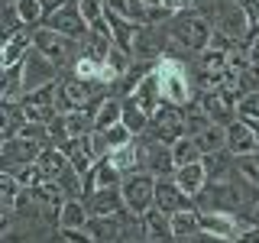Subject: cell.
<instances>
[{"instance_id":"6da1fadb","label":"cell","mask_w":259,"mask_h":243,"mask_svg":"<svg viewBox=\"0 0 259 243\" xmlns=\"http://www.w3.org/2000/svg\"><path fill=\"white\" fill-rule=\"evenodd\" d=\"M168 32H172V43L182 49V52L201 55V52H207V46H210L214 23L198 10H182L168 20Z\"/></svg>"},{"instance_id":"7a4b0ae2","label":"cell","mask_w":259,"mask_h":243,"mask_svg":"<svg viewBox=\"0 0 259 243\" xmlns=\"http://www.w3.org/2000/svg\"><path fill=\"white\" fill-rule=\"evenodd\" d=\"M156 78L162 85V104H172V107H188L198 94V88L191 85L188 71L178 59H159L156 62Z\"/></svg>"},{"instance_id":"3957f363","label":"cell","mask_w":259,"mask_h":243,"mask_svg":"<svg viewBox=\"0 0 259 243\" xmlns=\"http://www.w3.org/2000/svg\"><path fill=\"white\" fill-rule=\"evenodd\" d=\"M32 49H36L39 55H46V59L62 71H71V65L81 59V43L62 36V32H52L49 26L32 29Z\"/></svg>"},{"instance_id":"277c9868","label":"cell","mask_w":259,"mask_h":243,"mask_svg":"<svg viewBox=\"0 0 259 243\" xmlns=\"http://www.w3.org/2000/svg\"><path fill=\"white\" fill-rule=\"evenodd\" d=\"M156 182L159 178L149 175V172H133V175L123 178L120 191H123V201H126V208L133 211V214L143 217L146 211L156 205Z\"/></svg>"},{"instance_id":"5b68a950","label":"cell","mask_w":259,"mask_h":243,"mask_svg":"<svg viewBox=\"0 0 259 243\" xmlns=\"http://www.w3.org/2000/svg\"><path fill=\"white\" fill-rule=\"evenodd\" d=\"M143 136H152V140L168 143V146H175L178 140H185V117H182V107L162 104V107L152 113L149 130H146Z\"/></svg>"},{"instance_id":"8992f818","label":"cell","mask_w":259,"mask_h":243,"mask_svg":"<svg viewBox=\"0 0 259 243\" xmlns=\"http://www.w3.org/2000/svg\"><path fill=\"white\" fill-rule=\"evenodd\" d=\"M198 221H201V233H210V237L227 240V243H237L243 233L249 230V224L243 221L240 214H221V211H198Z\"/></svg>"},{"instance_id":"52a82bcc","label":"cell","mask_w":259,"mask_h":243,"mask_svg":"<svg viewBox=\"0 0 259 243\" xmlns=\"http://www.w3.org/2000/svg\"><path fill=\"white\" fill-rule=\"evenodd\" d=\"M42 149H46V143L23 140V136H16L10 143H0V172H13L20 166H36Z\"/></svg>"},{"instance_id":"ba28073f","label":"cell","mask_w":259,"mask_h":243,"mask_svg":"<svg viewBox=\"0 0 259 243\" xmlns=\"http://www.w3.org/2000/svg\"><path fill=\"white\" fill-rule=\"evenodd\" d=\"M143 140V169L156 178H175L178 166H175V156H172V146L168 143H159L152 136H140Z\"/></svg>"},{"instance_id":"9c48e42d","label":"cell","mask_w":259,"mask_h":243,"mask_svg":"<svg viewBox=\"0 0 259 243\" xmlns=\"http://www.w3.org/2000/svg\"><path fill=\"white\" fill-rule=\"evenodd\" d=\"M194 97H198V101H201V107L207 110L210 124L230 127L233 120H237V94H233V91L214 88V91H198Z\"/></svg>"},{"instance_id":"30bf717a","label":"cell","mask_w":259,"mask_h":243,"mask_svg":"<svg viewBox=\"0 0 259 243\" xmlns=\"http://www.w3.org/2000/svg\"><path fill=\"white\" fill-rule=\"evenodd\" d=\"M42 26H49L52 32H62V36H68V39H75V43H81V39L88 36V20H84V13H81L78 0H71L68 7H62V10H55V13H49Z\"/></svg>"},{"instance_id":"8fae6325","label":"cell","mask_w":259,"mask_h":243,"mask_svg":"<svg viewBox=\"0 0 259 243\" xmlns=\"http://www.w3.org/2000/svg\"><path fill=\"white\" fill-rule=\"evenodd\" d=\"M152 208H159L162 214H178V211H198V201L178 188L175 178H159L156 182V205Z\"/></svg>"},{"instance_id":"7c38bea8","label":"cell","mask_w":259,"mask_h":243,"mask_svg":"<svg viewBox=\"0 0 259 243\" xmlns=\"http://www.w3.org/2000/svg\"><path fill=\"white\" fill-rule=\"evenodd\" d=\"M123 178L126 175L120 172L110 159H97L94 169L84 175V198H88V194H94V191H101V188H120V185H123Z\"/></svg>"},{"instance_id":"4fadbf2b","label":"cell","mask_w":259,"mask_h":243,"mask_svg":"<svg viewBox=\"0 0 259 243\" xmlns=\"http://www.w3.org/2000/svg\"><path fill=\"white\" fill-rule=\"evenodd\" d=\"M84 205H88V211H91V217H113V214H123V211H130L120 188H101V191L88 194Z\"/></svg>"},{"instance_id":"5bb4252c","label":"cell","mask_w":259,"mask_h":243,"mask_svg":"<svg viewBox=\"0 0 259 243\" xmlns=\"http://www.w3.org/2000/svg\"><path fill=\"white\" fill-rule=\"evenodd\" d=\"M62 152L68 156V166L78 169L81 175H88L97 162V152H94V133L91 136H78V140H68L62 146Z\"/></svg>"},{"instance_id":"9a60e30c","label":"cell","mask_w":259,"mask_h":243,"mask_svg":"<svg viewBox=\"0 0 259 243\" xmlns=\"http://www.w3.org/2000/svg\"><path fill=\"white\" fill-rule=\"evenodd\" d=\"M32 52V29H23L16 36L4 39L0 43V68H13V65H23V59Z\"/></svg>"},{"instance_id":"2e32d148","label":"cell","mask_w":259,"mask_h":243,"mask_svg":"<svg viewBox=\"0 0 259 243\" xmlns=\"http://www.w3.org/2000/svg\"><path fill=\"white\" fill-rule=\"evenodd\" d=\"M227 149H230L233 156H249V152H259L256 133H253V127H249L246 120L237 117L230 127H227Z\"/></svg>"},{"instance_id":"e0dca14e","label":"cell","mask_w":259,"mask_h":243,"mask_svg":"<svg viewBox=\"0 0 259 243\" xmlns=\"http://www.w3.org/2000/svg\"><path fill=\"white\" fill-rule=\"evenodd\" d=\"M143 237L152 240V243H175V233H172V217L162 214L159 208H149L143 214Z\"/></svg>"},{"instance_id":"ac0fdd59","label":"cell","mask_w":259,"mask_h":243,"mask_svg":"<svg viewBox=\"0 0 259 243\" xmlns=\"http://www.w3.org/2000/svg\"><path fill=\"white\" fill-rule=\"evenodd\" d=\"M207 169V182H230L237 175V156L230 149H221V152H210V156L201 159Z\"/></svg>"},{"instance_id":"d6986e66","label":"cell","mask_w":259,"mask_h":243,"mask_svg":"<svg viewBox=\"0 0 259 243\" xmlns=\"http://www.w3.org/2000/svg\"><path fill=\"white\" fill-rule=\"evenodd\" d=\"M113 166L120 169L123 175H133V172H146L143 169V140L136 136L130 146H120V149H113L110 156H107Z\"/></svg>"},{"instance_id":"ffe728a7","label":"cell","mask_w":259,"mask_h":243,"mask_svg":"<svg viewBox=\"0 0 259 243\" xmlns=\"http://www.w3.org/2000/svg\"><path fill=\"white\" fill-rule=\"evenodd\" d=\"M120 120H123V101L113 97V94H107L94 107V133H107V130L117 127Z\"/></svg>"},{"instance_id":"44dd1931","label":"cell","mask_w":259,"mask_h":243,"mask_svg":"<svg viewBox=\"0 0 259 243\" xmlns=\"http://www.w3.org/2000/svg\"><path fill=\"white\" fill-rule=\"evenodd\" d=\"M175 182H178V188H182L185 194L198 198V194L204 191V185H207V169H204V162H191V166H182V169L175 172Z\"/></svg>"},{"instance_id":"7402d4cb","label":"cell","mask_w":259,"mask_h":243,"mask_svg":"<svg viewBox=\"0 0 259 243\" xmlns=\"http://www.w3.org/2000/svg\"><path fill=\"white\" fill-rule=\"evenodd\" d=\"M130 97H133V101H136V104H140V107H143V110L152 117V113H156V110L162 107V85H159L156 71H152V75L146 78V81H143V85L136 88V91L130 94Z\"/></svg>"},{"instance_id":"603a6c76","label":"cell","mask_w":259,"mask_h":243,"mask_svg":"<svg viewBox=\"0 0 259 243\" xmlns=\"http://www.w3.org/2000/svg\"><path fill=\"white\" fill-rule=\"evenodd\" d=\"M36 169L42 172L46 182H59V175L68 169V156H65L62 149H55V146H46L42 156L36 159Z\"/></svg>"},{"instance_id":"cb8c5ba5","label":"cell","mask_w":259,"mask_h":243,"mask_svg":"<svg viewBox=\"0 0 259 243\" xmlns=\"http://www.w3.org/2000/svg\"><path fill=\"white\" fill-rule=\"evenodd\" d=\"M120 101H123V120H120V124H123L133 136H143L146 130H149V120H152V117L133 101V97H120Z\"/></svg>"},{"instance_id":"d4e9b609","label":"cell","mask_w":259,"mask_h":243,"mask_svg":"<svg viewBox=\"0 0 259 243\" xmlns=\"http://www.w3.org/2000/svg\"><path fill=\"white\" fill-rule=\"evenodd\" d=\"M182 117H185V136H191V140H194V136H201L210 127V117H207V110L201 107L198 97H194L188 107H182Z\"/></svg>"},{"instance_id":"484cf974","label":"cell","mask_w":259,"mask_h":243,"mask_svg":"<svg viewBox=\"0 0 259 243\" xmlns=\"http://www.w3.org/2000/svg\"><path fill=\"white\" fill-rule=\"evenodd\" d=\"M110 52H113V39L104 36V32L88 29V36L81 39V55H88V59H94V62H107Z\"/></svg>"},{"instance_id":"4316f807","label":"cell","mask_w":259,"mask_h":243,"mask_svg":"<svg viewBox=\"0 0 259 243\" xmlns=\"http://www.w3.org/2000/svg\"><path fill=\"white\" fill-rule=\"evenodd\" d=\"M91 224V211L81 198H68L62 205V214H59V227H88Z\"/></svg>"},{"instance_id":"83f0119b","label":"cell","mask_w":259,"mask_h":243,"mask_svg":"<svg viewBox=\"0 0 259 243\" xmlns=\"http://www.w3.org/2000/svg\"><path fill=\"white\" fill-rule=\"evenodd\" d=\"M62 117H65V127H68L71 140H78V136H91V133H94V110H91V107H81V110L62 113Z\"/></svg>"},{"instance_id":"f1b7e54d","label":"cell","mask_w":259,"mask_h":243,"mask_svg":"<svg viewBox=\"0 0 259 243\" xmlns=\"http://www.w3.org/2000/svg\"><path fill=\"white\" fill-rule=\"evenodd\" d=\"M172 217V233L175 240H188L194 233H201V221H198V211H178V214H168Z\"/></svg>"},{"instance_id":"f546056e","label":"cell","mask_w":259,"mask_h":243,"mask_svg":"<svg viewBox=\"0 0 259 243\" xmlns=\"http://www.w3.org/2000/svg\"><path fill=\"white\" fill-rule=\"evenodd\" d=\"M194 143L201 146V152H204V156H210V152H221V149H227V127L210 124L201 136H194Z\"/></svg>"},{"instance_id":"4dcf8cb0","label":"cell","mask_w":259,"mask_h":243,"mask_svg":"<svg viewBox=\"0 0 259 243\" xmlns=\"http://www.w3.org/2000/svg\"><path fill=\"white\" fill-rule=\"evenodd\" d=\"M107 7L113 13H120L123 20L136 23V26H143L146 23V13H149V7L143 4V0H107Z\"/></svg>"},{"instance_id":"1f68e13d","label":"cell","mask_w":259,"mask_h":243,"mask_svg":"<svg viewBox=\"0 0 259 243\" xmlns=\"http://www.w3.org/2000/svg\"><path fill=\"white\" fill-rule=\"evenodd\" d=\"M23 29H29V26L20 20L16 4H4V10H0V43L10 39V36H16V32H23Z\"/></svg>"},{"instance_id":"d6a6232c","label":"cell","mask_w":259,"mask_h":243,"mask_svg":"<svg viewBox=\"0 0 259 243\" xmlns=\"http://www.w3.org/2000/svg\"><path fill=\"white\" fill-rule=\"evenodd\" d=\"M172 156H175V166H191V162H201L204 159V152H201V146L191 140V136H185V140H178L172 146Z\"/></svg>"},{"instance_id":"836d02e7","label":"cell","mask_w":259,"mask_h":243,"mask_svg":"<svg viewBox=\"0 0 259 243\" xmlns=\"http://www.w3.org/2000/svg\"><path fill=\"white\" fill-rule=\"evenodd\" d=\"M16 13H20V20L26 23L29 29H36V26L46 23V10H42L39 0H16Z\"/></svg>"},{"instance_id":"e575fe53","label":"cell","mask_w":259,"mask_h":243,"mask_svg":"<svg viewBox=\"0 0 259 243\" xmlns=\"http://www.w3.org/2000/svg\"><path fill=\"white\" fill-rule=\"evenodd\" d=\"M71 75H75L78 81H88V85H97V88H101V62L81 55V59L71 65Z\"/></svg>"},{"instance_id":"d590c367","label":"cell","mask_w":259,"mask_h":243,"mask_svg":"<svg viewBox=\"0 0 259 243\" xmlns=\"http://www.w3.org/2000/svg\"><path fill=\"white\" fill-rule=\"evenodd\" d=\"M237 175L246 185L259 188V152H249V156H237Z\"/></svg>"},{"instance_id":"8d00e7d4","label":"cell","mask_w":259,"mask_h":243,"mask_svg":"<svg viewBox=\"0 0 259 243\" xmlns=\"http://www.w3.org/2000/svg\"><path fill=\"white\" fill-rule=\"evenodd\" d=\"M26 191L23 188L20 182H16V178L10 175V172H0V205H16V198H20V194Z\"/></svg>"},{"instance_id":"74e56055","label":"cell","mask_w":259,"mask_h":243,"mask_svg":"<svg viewBox=\"0 0 259 243\" xmlns=\"http://www.w3.org/2000/svg\"><path fill=\"white\" fill-rule=\"evenodd\" d=\"M237 117L246 120V124H259V91L240 97L237 101Z\"/></svg>"},{"instance_id":"f35d334b","label":"cell","mask_w":259,"mask_h":243,"mask_svg":"<svg viewBox=\"0 0 259 243\" xmlns=\"http://www.w3.org/2000/svg\"><path fill=\"white\" fill-rule=\"evenodd\" d=\"M168 13H182V10H194V0H162Z\"/></svg>"},{"instance_id":"ab89813d","label":"cell","mask_w":259,"mask_h":243,"mask_svg":"<svg viewBox=\"0 0 259 243\" xmlns=\"http://www.w3.org/2000/svg\"><path fill=\"white\" fill-rule=\"evenodd\" d=\"M39 4H42V10H46V16L49 13H55V10H62V7H68L71 0H39Z\"/></svg>"},{"instance_id":"60d3db41","label":"cell","mask_w":259,"mask_h":243,"mask_svg":"<svg viewBox=\"0 0 259 243\" xmlns=\"http://www.w3.org/2000/svg\"><path fill=\"white\" fill-rule=\"evenodd\" d=\"M243 221H246L249 227H259V198L253 201V208L246 211V217H243Z\"/></svg>"},{"instance_id":"b9f144b4","label":"cell","mask_w":259,"mask_h":243,"mask_svg":"<svg viewBox=\"0 0 259 243\" xmlns=\"http://www.w3.org/2000/svg\"><path fill=\"white\" fill-rule=\"evenodd\" d=\"M237 243H259V227H249V230L243 233V237H240Z\"/></svg>"},{"instance_id":"7bdbcfd3","label":"cell","mask_w":259,"mask_h":243,"mask_svg":"<svg viewBox=\"0 0 259 243\" xmlns=\"http://www.w3.org/2000/svg\"><path fill=\"white\" fill-rule=\"evenodd\" d=\"M146 7H162V0H143Z\"/></svg>"},{"instance_id":"ee69618b","label":"cell","mask_w":259,"mask_h":243,"mask_svg":"<svg viewBox=\"0 0 259 243\" xmlns=\"http://www.w3.org/2000/svg\"><path fill=\"white\" fill-rule=\"evenodd\" d=\"M249 127H253V133H256V143H259V124H249Z\"/></svg>"},{"instance_id":"f6af8a7d","label":"cell","mask_w":259,"mask_h":243,"mask_svg":"<svg viewBox=\"0 0 259 243\" xmlns=\"http://www.w3.org/2000/svg\"><path fill=\"white\" fill-rule=\"evenodd\" d=\"M59 243H62V240H59Z\"/></svg>"}]
</instances>
